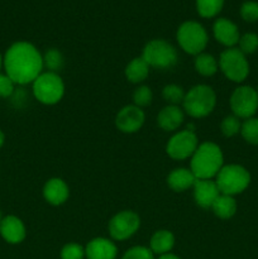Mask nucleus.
Listing matches in <instances>:
<instances>
[{
    "label": "nucleus",
    "instance_id": "1",
    "mask_svg": "<svg viewBox=\"0 0 258 259\" xmlns=\"http://www.w3.org/2000/svg\"><path fill=\"white\" fill-rule=\"evenodd\" d=\"M3 63L13 82L27 85L42 73L43 57L32 43L17 42L8 48Z\"/></svg>",
    "mask_w": 258,
    "mask_h": 259
},
{
    "label": "nucleus",
    "instance_id": "2",
    "mask_svg": "<svg viewBox=\"0 0 258 259\" xmlns=\"http://www.w3.org/2000/svg\"><path fill=\"white\" fill-rule=\"evenodd\" d=\"M223 167V152L218 144L204 142L191 157V172L199 180H211Z\"/></svg>",
    "mask_w": 258,
    "mask_h": 259
},
{
    "label": "nucleus",
    "instance_id": "3",
    "mask_svg": "<svg viewBox=\"0 0 258 259\" xmlns=\"http://www.w3.org/2000/svg\"><path fill=\"white\" fill-rule=\"evenodd\" d=\"M184 109L192 118H204L215 108L217 96L210 86L197 85L185 95Z\"/></svg>",
    "mask_w": 258,
    "mask_h": 259
},
{
    "label": "nucleus",
    "instance_id": "4",
    "mask_svg": "<svg viewBox=\"0 0 258 259\" xmlns=\"http://www.w3.org/2000/svg\"><path fill=\"white\" fill-rule=\"evenodd\" d=\"M215 182L220 194L233 196L247 189L250 182V175L244 167L239 164H228L222 167L219 174L217 175Z\"/></svg>",
    "mask_w": 258,
    "mask_h": 259
},
{
    "label": "nucleus",
    "instance_id": "5",
    "mask_svg": "<svg viewBox=\"0 0 258 259\" xmlns=\"http://www.w3.org/2000/svg\"><path fill=\"white\" fill-rule=\"evenodd\" d=\"M33 94L39 103L46 105L57 104L65 94V85L56 72H43L33 81Z\"/></svg>",
    "mask_w": 258,
    "mask_h": 259
},
{
    "label": "nucleus",
    "instance_id": "6",
    "mask_svg": "<svg viewBox=\"0 0 258 259\" xmlns=\"http://www.w3.org/2000/svg\"><path fill=\"white\" fill-rule=\"evenodd\" d=\"M177 42L189 55H200L207 45V33L197 22H185L177 30Z\"/></svg>",
    "mask_w": 258,
    "mask_h": 259
},
{
    "label": "nucleus",
    "instance_id": "7",
    "mask_svg": "<svg viewBox=\"0 0 258 259\" xmlns=\"http://www.w3.org/2000/svg\"><path fill=\"white\" fill-rule=\"evenodd\" d=\"M142 58L152 67L171 68L177 62V51L166 40L154 39L147 43Z\"/></svg>",
    "mask_w": 258,
    "mask_h": 259
},
{
    "label": "nucleus",
    "instance_id": "8",
    "mask_svg": "<svg viewBox=\"0 0 258 259\" xmlns=\"http://www.w3.org/2000/svg\"><path fill=\"white\" fill-rule=\"evenodd\" d=\"M220 70L229 80L242 82L249 73V65L245 60V55L239 48H228L220 55Z\"/></svg>",
    "mask_w": 258,
    "mask_h": 259
},
{
    "label": "nucleus",
    "instance_id": "9",
    "mask_svg": "<svg viewBox=\"0 0 258 259\" xmlns=\"http://www.w3.org/2000/svg\"><path fill=\"white\" fill-rule=\"evenodd\" d=\"M230 108L237 118H252L258 109L257 91L250 86H240L235 89L230 98Z\"/></svg>",
    "mask_w": 258,
    "mask_h": 259
},
{
    "label": "nucleus",
    "instance_id": "10",
    "mask_svg": "<svg viewBox=\"0 0 258 259\" xmlns=\"http://www.w3.org/2000/svg\"><path fill=\"white\" fill-rule=\"evenodd\" d=\"M199 147L196 134L192 131H184L176 133L168 141L166 152L174 159H186L192 157Z\"/></svg>",
    "mask_w": 258,
    "mask_h": 259
},
{
    "label": "nucleus",
    "instance_id": "11",
    "mask_svg": "<svg viewBox=\"0 0 258 259\" xmlns=\"http://www.w3.org/2000/svg\"><path fill=\"white\" fill-rule=\"evenodd\" d=\"M141 227V219L133 211L118 212L109 223V233L115 240H125L136 234Z\"/></svg>",
    "mask_w": 258,
    "mask_h": 259
},
{
    "label": "nucleus",
    "instance_id": "12",
    "mask_svg": "<svg viewBox=\"0 0 258 259\" xmlns=\"http://www.w3.org/2000/svg\"><path fill=\"white\" fill-rule=\"evenodd\" d=\"M144 113L136 105L124 106L116 114L115 125L123 133H136L144 123Z\"/></svg>",
    "mask_w": 258,
    "mask_h": 259
},
{
    "label": "nucleus",
    "instance_id": "13",
    "mask_svg": "<svg viewBox=\"0 0 258 259\" xmlns=\"http://www.w3.org/2000/svg\"><path fill=\"white\" fill-rule=\"evenodd\" d=\"M0 234L4 238L5 242L10 244H19L24 240L27 232L19 218L9 215V217L3 218L0 222Z\"/></svg>",
    "mask_w": 258,
    "mask_h": 259
},
{
    "label": "nucleus",
    "instance_id": "14",
    "mask_svg": "<svg viewBox=\"0 0 258 259\" xmlns=\"http://www.w3.org/2000/svg\"><path fill=\"white\" fill-rule=\"evenodd\" d=\"M220 195L217 182L211 180L196 179L194 185V197L196 204L202 209L211 207L212 202Z\"/></svg>",
    "mask_w": 258,
    "mask_h": 259
},
{
    "label": "nucleus",
    "instance_id": "15",
    "mask_svg": "<svg viewBox=\"0 0 258 259\" xmlns=\"http://www.w3.org/2000/svg\"><path fill=\"white\" fill-rule=\"evenodd\" d=\"M214 35L218 42L232 48L239 42V32L237 25L225 18H220L214 23Z\"/></svg>",
    "mask_w": 258,
    "mask_h": 259
},
{
    "label": "nucleus",
    "instance_id": "16",
    "mask_svg": "<svg viewBox=\"0 0 258 259\" xmlns=\"http://www.w3.org/2000/svg\"><path fill=\"white\" fill-rule=\"evenodd\" d=\"M116 249L115 244L105 238H95L88 244L85 249V255L88 259H115Z\"/></svg>",
    "mask_w": 258,
    "mask_h": 259
},
{
    "label": "nucleus",
    "instance_id": "17",
    "mask_svg": "<svg viewBox=\"0 0 258 259\" xmlns=\"http://www.w3.org/2000/svg\"><path fill=\"white\" fill-rule=\"evenodd\" d=\"M68 195H70L68 186L61 179H51L50 181L46 182L45 187H43V196H45L46 201L55 206L66 202Z\"/></svg>",
    "mask_w": 258,
    "mask_h": 259
},
{
    "label": "nucleus",
    "instance_id": "18",
    "mask_svg": "<svg viewBox=\"0 0 258 259\" xmlns=\"http://www.w3.org/2000/svg\"><path fill=\"white\" fill-rule=\"evenodd\" d=\"M184 121V113L176 105H168L159 111L157 116V123L159 128L166 132L176 131Z\"/></svg>",
    "mask_w": 258,
    "mask_h": 259
},
{
    "label": "nucleus",
    "instance_id": "19",
    "mask_svg": "<svg viewBox=\"0 0 258 259\" xmlns=\"http://www.w3.org/2000/svg\"><path fill=\"white\" fill-rule=\"evenodd\" d=\"M196 177L191 172V169L186 168H176L168 175L167 177V184L169 189L176 192L186 191L190 187H194Z\"/></svg>",
    "mask_w": 258,
    "mask_h": 259
},
{
    "label": "nucleus",
    "instance_id": "20",
    "mask_svg": "<svg viewBox=\"0 0 258 259\" xmlns=\"http://www.w3.org/2000/svg\"><path fill=\"white\" fill-rule=\"evenodd\" d=\"M211 209L220 219H230L237 211V202L233 199V196L220 194L212 202Z\"/></svg>",
    "mask_w": 258,
    "mask_h": 259
},
{
    "label": "nucleus",
    "instance_id": "21",
    "mask_svg": "<svg viewBox=\"0 0 258 259\" xmlns=\"http://www.w3.org/2000/svg\"><path fill=\"white\" fill-rule=\"evenodd\" d=\"M175 237L168 230H158L151 239V250L157 254H167L174 248Z\"/></svg>",
    "mask_w": 258,
    "mask_h": 259
},
{
    "label": "nucleus",
    "instance_id": "22",
    "mask_svg": "<svg viewBox=\"0 0 258 259\" xmlns=\"http://www.w3.org/2000/svg\"><path fill=\"white\" fill-rule=\"evenodd\" d=\"M149 73V66L142 57L132 60L125 67V76L131 82L138 83L147 78Z\"/></svg>",
    "mask_w": 258,
    "mask_h": 259
},
{
    "label": "nucleus",
    "instance_id": "23",
    "mask_svg": "<svg viewBox=\"0 0 258 259\" xmlns=\"http://www.w3.org/2000/svg\"><path fill=\"white\" fill-rule=\"evenodd\" d=\"M195 70L202 76H212L218 71V62L212 56L200 53L195 58Z\"/></svg>",
    "mask_w": 258,
    "mask_h": 259
},
{
    "label": "nucleus",
    "instance_id": "24",
    "mask_svg": "<svg viewBox=\"0 0 258 259\" xmlns=\"http://www.w3.org/2000/svg\"><path fill=\"white\" fill-rule=\"evenodd\" d=\"M224 0H196V9L201 17L212 18L223 9Z\"/></svg>",
    "mask_w": 258,
    "mask_h": 259
},
{
    "label": "nucleus",
    "instance_id": "25",
    "mask_svg": "<svg viewBox=\"0 0 258 259\" xmlns=\"http://www.w3.org/2000/svg\"><path fill=\"white\" fill-rule=\"evenodd\" d=\"M43 66H46L50 72H56V71L61 70L63 66L62 53L56 48L47 51L45 57H43Z\"/></svg>",
    "mask_w": 258,
    "mask_h": 259
},
{
    "label": "nucleus",
    "instance_id": "26",
    "mask_svg": "<svg viewBox=\"0 0 258 259\" xmlns=\"http://www.w3.org/2000/svg\"><path fill=\"white\" fill-rule=\"evenodd\" d=\"M243 138L250 144H258V119L249 118L242 124L240 128Z\"/></svg>",
    "mask_w": 258,
    "mask_h": 259
},
{
    "label": "nucleus",
    "instance_id": "27",
    "mask_svg": "<svg viewBox=\"0 0 258 259\" xmlns=\"http://www.w3.org/2000/svg\"><path fill=\"white\" fill-rule=\"evenodd\" d=\"M239 50L244 55H250L258 48V35L254 33H245L239 38Z\"/></svg>",
    "mask_w": 258,
    "mask_h": 259
},
{
    "label": "nucleus",
    "instance_id": "28",
    "mask_svg": "<svg viewBox=\"0 0 258 259\" xmlns=\"http://www.w3.org/2000/svg\"><path fill=\"white\" fill-rule=\"evenodd\" d=\"M163 98L164 100L171 103L172 105H177V104L182 103L185 99V94L182 88L177 85H167L163 89Z\"/></svg>",
    "mask_w": 258,
    "mask_h": 259
},
{
    "label": "nucleus",
    "instance_id": "29",
    "mask_svg": "<svg viewBox=\"0 0 258 259\" xmlns=\"http://www.w3.org/2000/svg\"><path fill=\"white\" fill-rule=\"evenodd\" d=\"M220 128H222L223 134H224L225 137H233L237 133H239L242 125H240L239 118H237V116H227V118L222 121Z\"/></svg>",
    "mask_w": 258,
    "mask_h": 259
},
{
    "label": "nucleus",
    "instance_id": "30",
    "mask_svg": "<svg viewBox=\"0 0 258 259\" xmlns=\"http://www.w3.org/2000/svg\"><path fill=\"white\" fill-rule=\"evenodd\" d=\"M133 101L136 106H148L152 103V91L148 86H141L133 94Z\"/></svg>",
    "mask_w": 258,
    "mask_h": 259
},
{
    "label": "nucleus",
    "instance_id": "31",
    "mask_svg": "<svg viewBox=\"0 0 258 259\" xmlns=\"http://www.w3.org/2000/svg\"><path fill=\"white\" fill-rule=\"evenodd\" d=\"M83 257H85V250L76 243L66 244L61 250V259H83Z\"/></svg>",
    "mask_w": 258,
    "mask_h": 259
},
{
    "label": "nucleus",
    "instance_id": "32",
    "mask_svg": "<svg viewBox=\"0 0 258 259\" xmlns=\"http://www.w3.org/2000/svg\"><path fill=\"white\" fill-rule=\"evenodd\" d=\"M240 15L247 22H255L258 20V3L245 2L240 8Z\"/></svg>",
    "mask_w": 258,
    "mask_h": 259
},
{
    "label": "nucleus",
    "instance_id": "33",
    "mask_svg": "<svg viewBox=\"0 0 258 259\" xmlns=\"http://www.w3.org/2000/svg\"><path fill=\"white\" fill-rule=\"evenodd\" d=\"M121 259H153V252L146 247H134L126 250Z\"/></svg>",
    "mask_w": 258,
    "mask_h": 259
},
{
    "label": "nucleus",
    "instance_id": "34",
    "mask_svg": "<svg viewBox=\"0 0 258 259\" xmlns=\"http://www.w3.org/2000/svg\"><path fill=\"white\" fill-rule=\"evenodd\" d=\"M14 85L9 76L0 73V98H9L14 93Z\"/></svg>",
    "mask_w": 258,
    "mask_h": 259
},
{
    "label": "nucleus",
    "instance_id": "35",
    "mask_svg": "<svg viewBox=\"0 0 258 259\" xmlns=\"http://www.w3.org/2000/svg\"><path fill=\"white\" fill-rule=\"evenodd\" d=\"M158 259H181V258H179L175 254H171V253H167V254H162Z\"/></svg>",
    "mask_w": 258,
    "mask_h": 259
},
{
    "label": "nucleus",
    "instance_id": "36",
    "mask_svg": "<svg viewBox=\"0 0 258 259\" xmlns=\"http://www.w3.org/2000/svg\"><path fill=\"white\" fill-rule=\"evenodd\" d=\"M4 141H5V136L4 133H3L2 129H0V148H2L3 144H4Z\"/></svg>",
    "mask_w": 258,
    "mask_h": 259
},
{
    "label": "nucleus",
    "instance_id": "37",
    "mask_svg": "<svg viewBox=\"0 0 258 259\" xmlns=\"http://www.w3.org/2000/svg\"><path fill=\"white\" fill-rule=\"evenodd\" d=\"M2 66H3V57L2 55H0V68H2Z\"/></svg>",
    "mask_w": 258,
    "mask_h": 259
},
{
    "label": "nucleus",
    "instance_id": "38",
    "mask_svg": "<svg viewBox=\"0 0 258 259\" xmlns=\"http://www.w3.org/2000/svg\"><path fill=\"white\" fill-rule=\"evenodd\" d=\"M2 219H3V217H2V212H0V222H2Z\"/></svg>",
    "mask_w": 258,
    "mask_h": 259
},
{
    "label": "nucleus",
    "instance_id": "39",
    "mask_svg": "<svg viewBox=\"0 0 258 259\" xmlns=\"http://www.w3.org/2000/svg\"><path fill=\"white\" fill-rule=\"evenodd\" d=\"M257 94H258V91H257Z\"/></svg>",
    "mask_w": 258,
    "mask_h": 259
}]
</instances>
